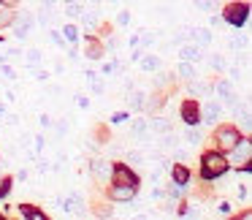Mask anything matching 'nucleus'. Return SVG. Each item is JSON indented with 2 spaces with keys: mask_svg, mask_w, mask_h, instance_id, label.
I'll return each instance as SVG.
<instances>
[{
  "mask_svg": "<svg viewBox=\"0 0 252 220\" xmlns=\"http://www.w3.org/2000/svg\"><path fill=\"white\" fill-rule=\"evenodd\" d=\"M8 114V109H6V104H0V117H6Z\"/></svg>",
  "mask_w": 252,
  "mask_h": 220,
  "instance_id": "obj_48",
  "label": "nucleus"
},
{
  "mask_svg": "<svg viewBox=\"0 0 252 220\" xmlns=\"http://www.w3.org/2000/svg\"><path fill=\"white\" fill-rule=\"evenodd\" d=\"M133 196H136V185H114L109 190L111 201H130Z\"/></svg>",
  "mask_w": 252,
  "mask_h": 220,
  "instance_id": "obj_7",
  "label": "nucleus"
},
{
  "mask_svg": "<svg viewBox=\"0 0 252 220\" xmlns=\"http://www.w3.org/2000/svg\"><path fill=\"white\" fill-rule=\"evenodd\" d=\"M3 3H6V6H14V3H17V0H3Z\"/></svg>",
  "mask_w": 252,
  "mask_h": 220,
  "instance_id": "obj_49",
  "label": "nucleus"
},
{
  "mask_svg": "<svg viewBox=\"0 0 252 220\" xmlns=\"http://www.w3.org/2000/svg\"><path fill=\"white\" fill-rule=\"evenodd\" d=\"M147 128H149V131H155V133H165V131H171V128H168V120H163V117H155L152 122H147Z\"/></svg>",
  "mask_w": 252,
  "mask_h": 220,
  "instance_id": "obj_18",
  "label": "nucleus"
},
{
  "mask_svg": "<svg viewBox=\"0 0 252 220\" xmlns=\"http://www.w3.org/2000/svg\"><path fill=\"white\" fill-rule=\"evenodd\" d=\"M49 36H52V41H55V44H57V46H63V36H60V33H57V30H52V33H49Z\"/></svg>",
  "mask_w": 252,
  "mask_h": 220,
  "instance_id": "obj_41",
  "label": "nucleus"
},
{
  "mask_svg": "<svg viewBox=\"0 0 252 220\" xmlns=\"http://www.w3.org/2000/svg\"><path fill=\"white\" fill-rule=\"evenodd\" d=\"M179 57L187 63H198L203 57V46H198L195 41L192 44H179Z\"/></svg>",
  "mask_w": 252,
  "mask_h": 220,
  "instance_id": "obj_6",
  "label": "nucleus"
},
{
  "mask_svg": "<svg viewBox=\"0 0 252 220\" xmlns=\"http://www.w3.org/2000/svg\"><path fill=\"white\" fill-rule=\"evenodd\" d=\"M160 144H163L165 149H174V147H179V136L176 133H171V131H165V133H160Z\"/></svg>",
  "mask_w": 252,
  "mask_h": 220,
  "instance_id": "obj_17",
  "label": "nucleus"
},
{
  "mask_svg": "<svg viewBox=\"0 0 252 220\" xmlns=\"http://www.w3.org/2000/svg\"><path fill=\"white\" fill-rule=\"evenodd\" d=\"M60 36H65V41H68V44H73V41L79 38V30H76V25H65Z\"/></svg>",
  "mask_w": 252,
  "mask_h": 220,
  "instance_id": "obj_22",
  "label": "nucleus"
},
{
  "mask_svg": "<svg viewBox=\"0 0 252 220\" xmlns=\"http://www.w3.org/2000/svg\"><path fill=\"white\" fill-rule=\"evenodd\" d=\"M14 22V14L6 11V8H0V28H6V25Z\"/></svg>",
  "mask_w": 252,
  "mask_h": 220,
  "instance_id": "obj_29",
  "label": "nucleus"
},
{
  "mask_svg": "<svg viewBox=\"0 0 252 220\" xmlns=\"http://www.w3.org/2000/svg\"><path fill=\"white\" fill-rule=\"evenodd\" d=\"M176 73H179L182 79H187V82L195 79V68H192V63H187V60H182L179 66H176Z\"/></svg>",
  "mask_w": 252,
  "mask_h": 220,
  "instance_id": "obj_15",
  "label": "nucleus"
},
{
  "mask_svg": "<svg viewBox=\"0 0 252 220\" xmlns=\"http://www.w3.org/2000/svg\"><path fill=\"white\" fill-rule=\"evenodd\" d=\"M38 125H41V128H52V117H49V114H41V117H38Z\"/></svg>",
  "mask_w": 252,
  "mask_h": 220,
  "instance_id": "obj_35",
  "label": "nucleus"
},
{
  "mask_svg": "<svg viewBox=\"0 0 252 220\" xmlns=\"http://www.w3.org/2000/svg\"><path fill=\"white\" fill-rule=\"evenodd\" d=\"M30 30H33V14L30 11H22L19 17H14V36H17L19 41L28 38Z\"/></svg>",
  "mask_w": 252,
  "mask_h": 220,
  "instance_id": "obj_3",
  "label": "nucleus"
},
{
  "mask_svg": "<svg viewBox=\"0 0 252 220\" xmlns=\"http://www.w3.org/2000/svg\"><path fill=\"white\" fill-rule=\"evenodd\" d=\"M33 144H35V149H44V147H46V139H44V136H35Z\"/></svg>",
  "mask_w": 252,
  "mask_h": 220,
  "instance_id": "obj_40",
  "label": "nucleus"
},
{
  "mask_svg": "<svg viewBox=\"0 0 252 220\" xmlns=\"http://www.w3.org/2000/svg\"><path fill=\"white\" fill-rule=\"evenodd\" d=\"M195 8H201V11H212L214 0H195Z\"/></svg>",
  "mask_w": 252,
  "mask_h": 220,
  "instance_id": "obj_31",
  "label": "nucleus"
},
{
  "mask_svg": "<svg viewBox=\"0 0 252 220\" xmlns=\"http://www.w3.org/2000/svg\"><path fill=\"white\" fill-rule=\"evenodd\" d=\"M214 93H217L220 95V98H230V95H233V87H230V82H225V79H222V82H217V84H214Z\"/></svg>",
  "mask_w": 252,
  "mask_h": 220,
  "instance_id": "obj_19",
  "label": "nucleus"
},
{
  "mask_svg": "<svg viewBox=\"0 0 252 220\" xmlns=\"http://www.w3.org/2000/svg\"><path fill=\"white\" fill-rule=\"evenodd\" d=\"M114 71H117L114 63H106V66H103V73H106V76H109V73H114Z\"/></svg>",
  "mask_w": 252,
  "mask_h": 220,
  "instance_id": "obj_44",
  "label": "nucleus"
},
{
  "mask_svg": "<svg viewBox=\"0 0 252 220\" xmlns=\"http://www.w3.org/2000/svg\"><path fill=\"white\" fill-rule=\"evenodd\" d=\"M93 174H95V180L98 182H109V177H111V163L109 160H103V158H98V160H93Z\"/></svg>",
  "mask_w": 252,
  "mask_h": 220,
  "instance_id": "obj_8",
  "label": "nucleus"
},
{
  "mask_svg": "<svg viewBox=\"0 0 252 220\" xmlns=\"http://www.w3.org/2000/svg\"><path fill=\"white\" fill-rule=\"evenodd\" d=\"M19 209H22V218H30V220H41V218H44V212H35V207H28V204L19 207Z\"/></svg>",
  "mask_w": 252,
  "mask_h": 220,
  "instance_id": "obj_28",
  "label": "nucleus"
},
{
  "mask_svg": "<svg viewBox=\"0 0 252 220\" xmlns=\"http://www.w3.org/2000/svg\"><path fill=\"white\" fill-rule=\"evenodd\" d=\"M138 60H141V71H158L160 68V57L158 55H144V57H138Z\"/></svg>",
  "mask_w": 252,
  "mask_h": 220,
  "instance_id": "obj_14",
  "label": "nucleus"
},
{
  "mask_svg": "<svg viewBox=\"0 0 252 220\" xmlns=\"http://www.w3.org/2000/svg\"><path fill=\"white\" fill-rule=\"evenodd\" d=\"M233 152V160L236 163H250V158H252V144H250V139H239L236 142V147L230 149Z\"/></svg>",
  "mask_w": 252,
  "mask_h": 220,
  "instance_id": "obj_4",
  "label": "nucleus"
},
{
  "mask_svg": "<svg viewBox=\"0 0 252 220\" xmlns=\"http://www.w3.org/2000/svg\"><path fill=\"white\" fill-rule=\"evenodd\" d=\"M209 66H212L214 68V71H225V68H228V66H225V60H222V55H212V57H209Z\"/></svg>",
  "mask_w": 252,
  "mask_h": 220,
  "instance_id": "obj_25",
  "label": "nucleus"
},
{
  "mask_svg": "<svg viewBox=\"0 0 252 220\" xmlns=\"http://www.w3.org/2000/svg\"><path fill=\"white\" fill-rule=\"evenodd\" d=\"M49 169H52V163H46V160H41V163H38V171H41V174H46Z\"/></svg>",
  "mask_w": 252,
  "mask_h": 220,
  "instance_id": "obj_45",
  "label": "nucleus"
},
{
  "mask_svg": "<svg viewBox=\"0 0 252 220\" xmlns=\"http://www.w3.org/2000/svg\"><path fill=\"white\" fill-rule=\"evenodd\" d=\"M239 131L236 128H230V125H225V128H220L217 133H214V142H217V147L220 149H225V152H230V149L236 147V142H239Z\"/></svg>",
  "mask_w": 252,
  "mask_h": 220,
  "instance_id": "obj_2",
  "label": "nucleus"
},
{
  "mask_svg": "<svg viewBox=\"0 0 252 220\" xmlns=\"http://www.w3.org/2000/svg\"><path fill=\"white\" fill-rule=\"evenodd\" d=\"M190 93H192V95H203V93H206V87H203V84H198V82H195V84L190 82Z\"/></svg>",
  "mask_w": 252,
  "mask_h": 220,
  "instance_id": "obj_34",
  "label": "nucleus"
},
{
  "mask_svg": "<svg viewBox=\"0 0 252 220\" xmlns=\"http://www.w3.org/2000/svg\"><path fill=\"white\" fill-rule=\"evenodd\" d=\"M41 60H44V55H41V49H30V52H28V68H30V71H33V68L38 66Z\"/></svg>",
  "mask_w": 252,
  "mask_h": 220,
  "instance_id": "obj_20",
  "label": "nucleus"
},
{
  "mask_svg": "<svg viewBox=\"0 0 252 220\" xmlns=\"http://www.w3.org/2000/svg\"><path fill=\"white\" fill-rule=\"evenodd\" d=\"M144 36H147V38H144V46H147V49H149V46L155 44V36H149V33H144Z\"/></svg>",
  "mask_w": 252,
  "mask_h": 220,
  "instance_id": "obj_46",
  "label": "nucleus"
},
{
  "mask_svg": "<svg viewBox=\"0 0 252 220\" xmlns=\"http://www.w3.org/2000/svg\"><path fill=\"white\" fill-rule=\"evenodd\" d=\"M35 79H38V82H49V73H46V71H35Z\"/></svg>",
  "mask_w": 252,
  "mask_h": 220,
  "instance_id": "obj_43",
  "label": "nucleus"
},
{
  "mask_svg": "<svg viewBox=\"0 0 252 220\" xmlns=\"http://www.w3.org/2000/svg\"><path fill=\"white\" fill-rule=\"evenodd\" d=\"M117 22H120V25H127V22H130V11H120V17H117Z\"/></svg>",
  "mask_w": 252,
  "mask_h": 220,
  "instance_id": "obj_38",
  "label": "nucleus"
},
{
  "mask_svg": "<svg viewBox=\"0 0 252 220\" xmlns=\"http://www.w3.org/2000/svg\"><path fill=\"white\" fill-rule=\"evenodd\" d=\"M144 131H147V120H144V117H136V120L130 122V133L138 136V133H144Z\"/></svg>",
  "mask_w": 252,
  "mask_h": 220,
  "instance_id": "obj_23",
  "label": "nucleus"
},
{
  "mask_svg": "<svg viewBox=\"0 0 252 220\" xmlns=\"http://www.w3.org/2000/svg\"><path fill=\"white\" fill-rule=\"evenodd\" d=\"M247 11H250L247 6H230L228 14H225V19H228L230 25H244L247 22Z\"/></svg>",
  "mask_w": 252,
  "mask_h": 220,
  "instance_id": "obj_10",
  "label": "nucleus"
},
{
  "mask_svg": "<svg viewBox=\"0 0 252 220\" xmlns=\"http://www.w3.org/2000/svg\"><path fill=\"white\" fill-rule=\"evenodd\" d=\"M247 196H250V182H244V185H241V190H239V198H241V201H247Z\"/></svg>",
  "mask_w": 252,
  "mask_h": 220,
  "instance_id": "obj_37",
  "label": "nucleus"
},
{
  "mask_svg": "<svg viewBox=\"0 0 252 220\" xmlns=\"http://www.w3.org/2000/svg\"><path fill=\"white\" fill-rule=\"evenodd\" d=\"M220 117H222V106H220L217 101H206V104H203V111H201V120L206 122V125H214Z\"/></svg>",
  "mask_w": 252,
  "mask_h": 220,
  "instance_id": "obj_5",
  "label": "nucleus"
},
{
  "mask_svg": "<svg viewBox=\"0 0 252 220\" xmlns=\"http://www.w3.org/2000/svg\"><path fill=\"white\" fill-rule=\"evenodd\" d=\"M17 122H19V117H17V114H6V125H11V128H14Z\"/></svg>",
  "mask_w": 252,
  "mask_h": 220,
  "instance_id": "obj_42",
  "label": "nucleus"
},
{
  "mask_svg": "<svg viewBox=\"0 0 252 220\" xmlns=\"http://www.w3.org/2000/svg\"><path fill=\"white\" fill-rule=\"evenodd\" d=\"M192 41H195L198 46H209V44H212V30H209V28H195Z\"/></svg>",
  "mask_w": 252,
  "mask_h": 220,
  "instance_id": "obj_13",
  "label": "nucleus"
},
{
  "mask_svg": "<svg viewBox=\"0 0 252 220\" xmlns=\"http://www.w3.org/2000/svg\"><path fill=\"white\" fill-rule=\"evenodd\" d=\"M160 106H163V101H160V95H152V98L147 95V104H144V109H147V111H158Z\"/></svg>",
  "mask_w": 252,
  "mask_h": 220,
  "instance_id": "obj_27",
  "label": "nucleus"
},
{
  "mask_svg": "<svg viewBox=\"0 0 252 220\" xmlns=\"http://www.w3.org/2000/svg\"><path fill=\"white\" fill-rule=\"evenodd\" d=\"M174 180L179 182V185H185V182L190 180V171H187L185 166H174Z\"/></svg>",
  "mask_w": 252,
  "mask_h": 220,
  "instance_id": "obj_21",
  "label": "nucleus"
},
{
  "mask_svg": "<svg viewBox=\"0 0 252 220\" xmlns=\"http://www.w3.org/2000/svg\"><path fill=\"white\" fill-rule=\"evenodd\" d=\"M111 174H114L117 185H136V174L127 171L125 166H111Z\"/></svg>",
  "mask_w": 252,
  "mask_h": 220,
  "instance_id": "obj_9",
  "label": "nucleus"
},
{
  "mask_svg": "<svg viewBox=\"0 0 252 220\" xmlns=\"http://www.w3.org/2000/svg\"><path fill=\"white\" fill-rule=\"evenodd\" d=\"M144 104H147V93H144V90H136V87H133L130 95H127V106H130V109H136V111H141Z\"/></svg>",
  "mask_w": 252,
  "mask_h": 220,
  "instance_id": "obj_12",
  "label": "nucleus"
},
{
  "mask_svg": "<svg viewBox=\"0 0 252 220\" xmlns=\"http://www.w3.org/2000/svg\"><path fill=\"white\" fill-rule=\"evenodd\" d=\"M30 142H33L30 133H22V136H19V144H22V147H30Z\"/></svg>",
  "mask_w": 252,
  "mask_h": 220,
  "instance_id": "obj_39",
  "label": "nucleus"
},
{
  "mask_svg": "<svg viewBox=\"0 0 252 220\" xmlns=\"http://www.w3.org/2000/svg\"><path fill=\"white\" fill-rule=\"evenodd\" d=\"M41 3H44V8H52V6H55V0H41Z\"/></svg>",
  "mask_w": 252,
  "mask_h": 220,
  "instance_id": "obj_47",
  "label": "nucleus"
},
{
  "mask_svg": "<svg viewBox=\"0 0 252 220\" xmlns=\"http://www.w3.org/2000/svg\"><path fill=\"white\" fill-rule=\"evenodd\" d=\"M144 158H147V155L144 152H138V149H133V152H127V160H130V163H144Z\"/></svg>",
  "mask_w": 252,
  "mask_h": 220,
  "instance_id": "obj_30",
  "label": "nucleus"
},
{
  "mask_svg": "<svg viewBox=\"0 0 252 220\" xmlns=\"http://www.w3.org/2000/svg\"><path fill=\"white\" fill-rule=\"evenodd\" d=\"M3 76H6V79H14V76H17V71H14L11 66H6V63H3Z\"/></svg>",
  "mask_w": 252,
  "mask_h": 220,
  "instance_id": "obj_36",
  "label": "nucleus"
},
{
  "mask_svg": "<svg viewBox=\"0 0 252 220\" xmlns=\"http://www.w3.org/2000/svg\"><path fill=\"white\" fill-rule=\"evenodd\" d=\"M68 131H71V120H60V125H57V136H65Z\"/></svg>",
  "mask_w": 252,
  "mask_h": 220,
  "instance_id": "obj_32",
  "label": "nucleus"
},
{
  "mask_svg": "<svg viewBox=\"0 0 252 220\" xmlns=\"http://www.w3.org/2000/svg\"><path fill=\"white\" fill-rule=\"evenodd\" d=\"M228 171V158L220 152H206L203 155V177L214 180V177H222Z\"/></svg>",
  "mask_w": 252,
  "mask_h": 220,
  "instance_id": "obj_1",
  "label": "nucleus"
},
{
  "mask_svg": "<svg viewBox=\"0 0 252 220\" xmlns=\"http://www.w3.org/2000/svg\"><path fill=\"white\" fill-rule=\"evenodd\" d=\"M76 106L79 109H90V98L87 95H76Z\"/></svg>",
  "mask_w": 252,
  "mask_h": 220,
  "instance_id": "obj_33",
  "label": "nucleus"
},
{
  "mask_svg": "<svg viewBox=\"0 0 252 220\" xmlns=\"http://www.w3.org/2000/svg\"><path fill=\"white\" fill-rule=\"evenodd\" d=\"M79 17H82V22L87 25V28H95V25H98V17H95V11H79Z\"/></svg>",
  "mask_w": 252,
  "mask_h": 220,
  "instance_id": "obj_26",
  "label": "nucleus"
},
{
  "mask_svg": "<svg viewBox=\"0 0 252 220\" xmlns=\"http://www.w3.org/2000/svg\"><path fill=\"white\" fill-rule=\"evenodd\" d=\"M100 55H103V46L95 44V41H90V44H87V57H93V60H100Z\"/></svg>",
  "mask_w": 252,
  "mask_h": 220,
  "instance_id": "obj_24",
  "label": "nucleus"
},
{
  "mask_svg": "<svg viewBox=\"0 0 252 220\" xmlns=\"http://www.w3.org/2000/svg\"><path fill=\"white\" fill-rule=\"evenodd\" d=\"M185 142L190 144V147H198V144H201V131H195V125H187V131H185Z\"/></svg>",
  "mask_w": 252,
  "mask_h": 220,
  "instance_id": "obj_16",
  "label": "nucleus"
},
{
  "mask_svg": "<svg viewBox=\"0 0 252 220\" xmlns=\"http://www.w3.org/2000/svg\"><path fill=\"white\" fill-rule=\"evenodd\" d=\"M182 117H185V122H187V125H195V122L201 120V111H198L195 101H187V104L182 106Z\"/></svg>",
  "mask_w": 252,
  "mask_h": 220,
  "instance_id": "obj_11",
  "label": "nucleus"
}]
</instances>
